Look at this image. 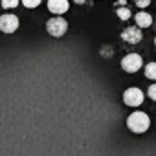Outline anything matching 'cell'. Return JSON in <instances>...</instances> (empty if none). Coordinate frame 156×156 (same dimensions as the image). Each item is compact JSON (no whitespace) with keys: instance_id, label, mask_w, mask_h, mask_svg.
Wrapping results in <instances>:
<instances>
[{"instance_id":"obj_14","label":"cell","mask_w":156,"mask_h":156,"mask_svg":"<svg viewBox=\"0 0 156 156\" xmlns=\"http://www.w3.org/2000/svg\"><path fill=\"white\" fill-rule=\"evenodd\" d=\"M136 4H138V8H147V6H149L151 2H149V0H138Z\"/></svg>"},{"instance_id":"obj_4","label":"cell","mask_w":156,"mask_h":156,"mask_svg":"<svg viewBox=\"0 0 156 156\" xmlns=\"http://www.w3.org/2000/svg\"><path fill=\"white\" fill-rule=\"evenodd\" d=\"M143 98H145L143 92H141L140 88H136V87L127 88L125 94H123V101H125L127 107H140V105L143 103Z\"/></svg>"},{"instance_id":"obj_9","label":"cell","mask_w":156,"mask_h":156,"mask_svg":"<svg viewBox=\"0 0 156 156\" xmlns=\"http://www.w3.org/2000/svg\"><path fill=\"white\" fill-rule=\"evenodd\" d=\"M145 77H147V79L156 81V62H149V64H145Z\"/></svg>"},{"instance_id":"obj_7","label":"cell","mask_w":156,"mask_h":156,"mask_svg":"<svg viewBox=\"0 0 156 156\" xmlns=\"http://www.w3.org/2000/svg\"><path fill=\"white\" fill-rule=\"evenodd\" d=\"M68 8H70V4L66 2V0H50V2H48V9H50L51 13H55V15L66 13Z\"/></svg>"},{"instance_id":"obj_12","label":"cell","mask_w":156,"mask_h":156,"mask_svg":"<svg viewBox=\"0 0 156 156\" xmlns=\"http://www.w3.org/2000/svg\"><path fill=\"white\" fill-rule=\"evenodd\" d=\"M118 17L121 19V20H127V19H130V11L125 8V9H118Z\"/></svg>"},{"instance_id":"obj_3","label":"cell","mask_w":156,"mask_h":156,"mask_svg":"<svg viewBox=\"0 0 156 156\" xmlns=\"http://www.w3.org/2000/svg\"><path fill=\"white\" fill-rule=\"evenodd\" d=\"M141 64H143V61H141V55L140 53H129V55H125L121 59V68L125 72H129V73L138 72L141 68Z\"/></svg>"},{"instance_id":"obj_6","label":"cell","mask_w":156,"mask_h":156,"mask_svg":"<svg viewBox=\"0 0 156 156\" xmlns=\"http://www.w3.org/2000/svg\"><path fill=\"white\" fill-rule=\"evenodd\" d=\"M141 30L140 28H125V31L121 33V39L125 42H130V44H138L141 41Z\"/></svg>"},{"instance_id":"obj_15","label":"cell","mask_w":156,"mask_h":156,"mask_svg":"<svg viewBox=\"0 0 156 156\" xmlns=\"http://www.w3.org/2000/svg\"><path fill=\"white\" fill-rule=\"evenodd\" d=\"M154 44H156V39H154Z\"/></svg>"},{"instance_id":"obj_10","label":"cell","mask_w":156,"mask_h":156,"mask_svg":"<svg viewBox=\"0 0 156 156\" xmlns=\"http://www.w3.org/2000/svg\"><path fill=\"white\" fill-rule=\"evenodd\" d=\"M22 6L24 8H39L41 0H22Z\"/></svg>"},{"instance_id":"obj_1","label":"cell","mask_w":156,"mask_h":156,"mask_svg":"<svg viewBox=\"0 0 156 156\" xmlns=\"http://www.w3.org/2000/svg\"><path fill=\"white\" fill-rule=\"evenodd\" d=\"M127 127L129 130H132L134 134H143L149 127H151V119L145 112H132L129 118H127Z\"/></svg>"},{"instance_id":"obj_5","label":"cell","mask_w":156,"mask_h":156,"mask_svg":"<svg viewBox=\"0 0 156 156\" xmlns=\"http://www.w3.org/2000/svg\"><path fill=\"white\" fill-rule=\"evenodd\" d=\"M19 28V19L11 13H6L0 17V31L4 33H15Z\"/></svg>"},{"instance_id":"obj_11","label":"cell","mask_w":156,"mask_h":156,"mask_svg":"<svg viewBox=\"0 0 156 156\" xmlns=\"http://www.w3.org/2000/svg\"><path fill=\"white\" fill-rule=\"evenodd\" d=\"M17 6H19L17 0H4V2H2V8H4V9H13V8H17Z\"/></svg>"},{"instance_id":"obj_8","label":"cell","mask_w":156,"mask_h":156,"mask_svg":"<svg viewBox=\"0 0 156 156\" xmlns=\"http://www.w3.org/2000/svg\"><path fill=\"white\" fill-rule=\"evenodd\" d=\"M136 24L140 26V30L141 28H149L152 24V17L149 13H145V11H140V13H136Z\"/></svg>"},{"instance_id":"obj_2","label":"cell","mask_w":156,"mask_h":156,"mask_svg":"<svg viewBox=\"0 0 156 156\" xmlns=\"http://www.w3.org/2000/svg\"><path fill=\"white\" fill-rule=\"evenodd\" d=\"M46 30L53 37H62L66 33V30H68V22L62 17H55V19H50L46 22Z\"/></svg>"},{"instance_id":"obj_13","label":"cell","mask_w":156,"mask_h":156,"mask_svg":"<svg viewBox=\"0 0 156 156\" xmlns=\"http://www.w3.org/2000/svg\"><path fill=\"white\" fill-rule=\"evenodd\" d=\"M147 94H149V98H151L152 101H156V83L149 87V92H147Z\"/></svg>"}]
</instances>
